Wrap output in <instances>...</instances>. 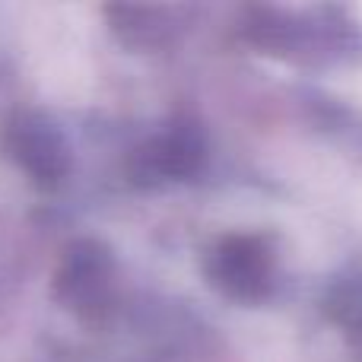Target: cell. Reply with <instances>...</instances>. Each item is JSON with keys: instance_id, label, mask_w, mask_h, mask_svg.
<instances>
[{"instance_id": "6da1fadb", "label": "cell", "mask_w": 362, "mask_h": 362, "mask_svg": "<svg viewBox=\"0 0 362 362\" xmlns=\"http://www.w3.org/2000/svg\"><path fill=\"white\" fill-rule=\"evenodd\" d=\"M216 286L238 299H257L270 286V251L264 248L261 238L235 235L226 238L213 255L210 267Z\"/></svg>"}, {"instance_id": "7a4b0ae2", "label": "cell", "mask_w": 362, "mask_h": 362, "mask_svg": "<svg viewBox=\"0 0 362 362\" xmlns=\"http://www.w3.org/2000/svg\"><path fill=\"white\" fill-rule=\"evenodd\" d=\"M6 146L16 156V163L38 181H57L67 172V146L54 124L45 118H35V115L16 118L6 134Z\"/></svg>"}, {"instance_id": "3957f363", "label": "cell", "mask_w": 362, "mask_h": 362, "mask_svg": "<svg viewBox=\"0 0 362 362\" xmlns=\"http://www.w3.org/2000/svg\"><path fill=\"white\" fill-rule=\"evenodd\" d=\"M144 159L153 175H187L200 163V140L194 131L178 127V131H172L159 144H153L144 153Z\"/></svg>"}]
</instances>
